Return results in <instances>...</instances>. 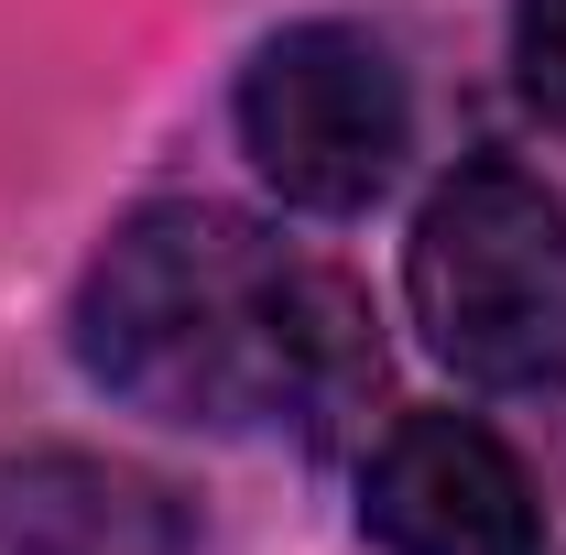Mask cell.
I'll return each instance as SVG.
<instances>
[{"label": "cell", "instance_id": "obj_1", "mask_svg": "<svg viewBox=\"0 0 566 555\" xmlns=\"http://www.w3.org/2000/svg\"><path fill=\"white\" fill-rule=\"evenodd\" d=\"M76 359L109 404L153 425L305 447L349 436L381 381L359 283L208 197H164L98 240L76 283Z\"/></svg>", "mask_w": 566, "mask_h": 555}, {"label": "cell", "instance_id": "obj_2", "mask_svg": "<svg viewBox=\"0 0 566 555\" xmlns=\"http://www.w3.org/2000/svg\"><path fill=\"white\" fill-rule=\"evenodd\" d=\"M403 305L458 381H480V392L556 381L566 370V197L534 164H458L415 208Z\"/></svg>", "mask_w": 566, "mask_h": 555}, {"label": "cell", "instance_id": "obj_3", "mask_svg": "<svg viewBox=\"0 0 566 555\" xmlns=\"http://www.w3.org/2000/svg\"><path fill=\"white\" fill-rule=\"evenodd\" d=\"M240 153L305 218H359L415 153V87L381 33L359 22H283L273 44L240 66Z\"/></svg>", "mask_w": 566, "mask_h": 555}, {"label": "cell", "instance_id": "obj_4", "mask_svg": "<svg viewBox=\"0 0 566 555\" xmlns=\"http://www.w3.org/2000/svg\"><path fill=\"white\" fill-rule=\"evenodd\" d=\"M359 534L381 555H545V501L480 415H392L359 469Z\"/></svg>", "mask_w": 566, "mask_h": 555}, {"label": "cell", "instance_id": "obj_5", "mask_svg": "<svg viewBox=\"0 0 566 555\" xmlns=\"http://www.w3.org/2000/svg\"><path fill=\"white\" fill-rule=\"evenodd\" d=\"M0 555H197V512L87 447L0 458Z\"/></svg>", "mask_w": 566, "mask_h": 555}, {"label": "cell", "instance_id": "obj_6", "mask_svg": "<svg viewBox=\"0 0 566 555\" xmlns=\"http://www.w3.org/2000/svg\"><path fill=\"white\" fill-rule=\"evenodd\" d=\"M512 87L545 132H566V0H512Z\"/></svg>", "mask_w": 566, "mask_h": 555}]
</instances>
